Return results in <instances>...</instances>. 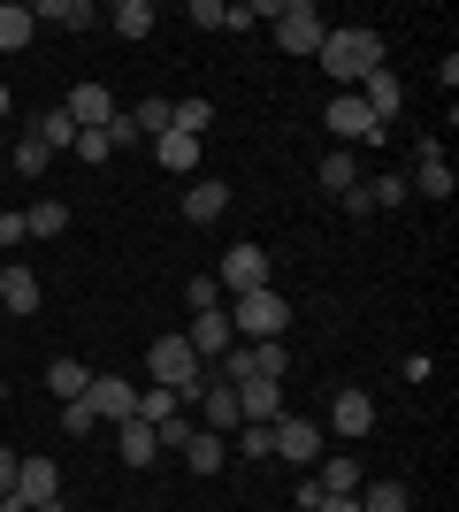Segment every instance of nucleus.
Listing matches in <instances>:
<instances>
[{"label": "nucleus", "mask_w": 459, "mask_h": 512, "mask_svg": "<svg viewBox=\"0 0 459 512\" xmlns=\"http://www.w3.org/2000/svg\"><path fill=\"white\" fill-rule=\"evenodd\" d=\"M115 444H123V459H131L138 474H146L153 459H161V436H153V428L138 421V413H131V421H115Z\"/></svg>", "instance_id": "obj_21"}, {"label": "nucleus", "mask_w": 459, "mask_h": 512, "mask_svg": "<svg viewBox=\"0 0 459 512\" xmlns=\"http://www.w3.org/2000/svg\"><path fill=\"white\" fill-rule=\"evenodd\" d=\"M199 428H215V436H230V428H238L245 421V413H238V390H230V383H215V375H207V383H199Z\"/></svg>", "instance_id": "obj_11"}, {"label": "nucleus", "mask_w": 459, "mask_h": 512, "mask_svg": "<svg viewBox=\"0 0 459 512\" xmlns=\"http://www.w3.org/2000/svg\"><path fill=\"white\" fill-rule=\"evenodd\" d=\"M8 490H16V451L0 444V497H8Z\"/></svg>", "instance_id": "obj_44"}, {"label": "nucleus", "mask_w": 459, "mask_h": 512, "mask_svg": "<svg viewBox=\"0 0 459 512\" xmlns=\"http://www.w3.org/2000/svg\"><path fill=\"white\" fill-rule=\"evenodd\" d=\"M31 8H16V0H0V54H16V46H31Z\"/></svg>", "instance_id": "obj_30"}, {"label": "nucleus", "mask_w": 459, "mask_h": 512, "mask_svg": "<svg viewBox=\"0 0 459 512\" xmlns=\"http://www.w3.org/2000/svg\"><path fill=\"white\" fill-rule=\"evenodd\" d=\"M39 306H46V291H39V276H31V268H0V314L31 321Z\"/></svg>", "instance_id": "obj_14"}, {"label": "nucleus", "mask_w": 459, "mask_h": 512, "mask_svg": "<svg viewBox=\"0 0 459 512\" xmlns=\"http://www.w3.org/2000/svg\"><path fill=\"white\" fill-rule=\"evenodd\" d=\"M230 459H253V467L276 459V421H238L230 428Z\"/></svg>", "instance_id": "obj_20"}, {"label": "nucleus", "mask_w": 459, "mask_h": 512, "mask_svg": "<svg viewBox=\"0 0 459 512\" xmlns=\"http://www.w3.org/2000/svg\"><path fill=\"white\" fill-rule=\"evenodd\" d=\"M31 23H62V31H92V23H100V8H92V0H39V8H31Z\"/></svg>", "instance_id": "obj_22"}, {"label": "nucleus", "mask_w": 459, "mask_h": 512, "mask_svg": "<svg viewBox=\"0 0 459 512\" xmlns=\"http://www.w3.org/2000/svg\"><path fill=\"white\" fill-rule=\"evenodd\" d=\"M131 123H138V138H169V100H138Z\"/></svg>", "instance_id": "obj_35"}, {"label": "nucleus", "mask_w": 459, "mask_h": 512, "mask_svg": "<svg viewBox=\"0 0 459 512\" xmlns=\"http://www.w3.org/2000/svg\"><path fill=\"white\" fill-rule=\"evenodd\" d=\"M146 367H153V383H161V390H176V406H199V383H207V367H199V352H192V337H184V329L153 337Z\"/></svg>", "instance_id": "obj_2"}, {"label": "nucleus", "mask_w": 459, "mask_h": 512, "mask_svg": "<svg viewBox=\"0 0 459 512\" xmlns=\"http://www.w3.org/2000/svg\"><path fill=\"white\" fill-rule=\"evenodd\" d=\"M192 413H169V421H161V428H153V436H161V451H184V444H192Z\"/></svg>", "instance_id": "obj_38"}, {"label": "nucleus", "mask_w": 459, "mask_h": 512, "mask_svg": "<svg viewBox=\"0 0 459 512\" xmlns=\"http://www.w3.org/2000/svg\"><path fill=\"white\" fill-rule=\"evenodd\" d=\"M406 192L437 199V207L452 199V161H444V146H437V138H421V146H414V176H406Z\"/></svg>", "instance_id": "obj_7"}, {"label": "nucleus", "mask_w": 459, "mask_h": 512, "mask_svg": "<svg viewBox=\"0 0 459 512\" xmlns=\"http://www.w3.org/2000/svg\"><path fill=\"white\" fill-rule=\"evenodd\" d=\"M238 413L245 421H284V383H238Z\"/></svg>", "instance_id": "obj_24"}, {"label": "nucleus", "mask_w": 459, "mask_h": 512, "mask_svg": "<svg viewBox=\"0 0 459 512\" xmlns=\"http://www.w3.org/2000/svg\"><path fill=\"white\" fill-rule=\"evenodd\" d=\"M406 199H414V192H406V176H360L337 207H345V214H383V207H406Z\"/></svg>", "instance_id": "obj_8"}, {"label": "nucleus", "mask_w": 459, "mask_h": 512, "mask_svg": "<svg viewBox=\"0 0 459 512\" xmlns=\"http://www.w3.org/2000/svg\"><path fill=\"white\" fill-rule=\"evenodd\" d=\"M153 161L169 176H199V138H184V130H169V138H153Z\"/></svg>", "instance_id": "obj_23"}, {"label": "nucleus", "mask_w": 459, "mask_h": 512, "mask_svg": "<svg viewBox=\"0 0 459 512\" xmlns=\"http://www.w3.org/2000/svg\"><path fill=\"white\" fill-rule=\"evenodd\" d=\"M276 459H291V467H314V459H322V428L299 421V413H284V421H276Z\"/></svg>", "instance_id": "obj_9"}, {"label": "nucleus", "mask_w": 459, "mask_h": 512, "mask_svg": "<svg viewBox=\"0 0 459 512\" xmlns=\"http://www.w3.org/2000/svg\"><path fill=\"white\" fill-rule=\"evenodd\" d=\"M31 138H39L46 153H54V146H77V123H69L62 107H46V115H39V130H31Z\"/></svg>", "instance_id": "obj_33"}, {"label": "nucleus", "mask_w": 459, "mask_h": 512, "mask_svg": "<svg viewBox=\"0 0 459 512\" xmlns=\"http://www.w3.org/2000/svg\"><path fill=\"white\" fill-rule=\"evenodd\" d=\"M352 490H360V459H345V451H337V459L322 467V497H352Z\"/></svg>", "instance_id": "obj_32"}, {"label": "nucleus", "mask_w": 459, "mask_h": 512, "mask_svg": "<svg viewBox=\"0 0 459 512\" xmlns=\"http://www.w3.org/2000/svg\"><path fill=\"white\" fill-rule=\"evenodd\" d=\"M352 497H360V512H406V505H414V497H406V482H360Z\"/></svg>", "instance_id": "obj_29"}, {"label": "nucleus", "mask_w": 459, "mask_h": 512, "mask_svg": "<svg viewBox=\"0 0 459 512\" xmlns=\"http://www.w3.org/2000/svg\"><path fill=\"white\" fill-rule=\"evenodd\" d=\"M314 62H322L329 85H360V77H375V69H383V31H368V23H337Z\"/></svg>", "instance_id": "obj_1"}, {"label": "nucleus", "mask_w": 459, "mask_h": 512, "mask_svg": "<svg viewBox=\"0 0 459 512\" xmlns=\"http://www.w3.org/2000/svg\"><path fill=\"white\" fill-rule=\"evenodd\" d=\"M0 115H8V85H0Z\"/></svg>", "instance_id": "obj_46"}, {"label": "nucleus", "mask_w": 459, "mask_h": 512, "mask_svg": "<svg viewBox=\"0 0 459 512\" xmlns=\"http://www.w3.org/2000/svg\"><path fill=\"white\" fill-rule=\"evenodd\" d=\"M322 39H329L322 8H314V0H284V16H276V46H284V54H322Z\"/></svg>", "instance_id": "obj_5"}, {"label": "nucleus", "mask_w": 459, "mask_h": 512, "mask_svg": "<svg viewBox=\"0 0 459 512\" xmlns=\"http://www.w3.org/2000/svg\"><path fill=\"white\" fill-rule=\"evenodd\" d=\"M85 406L100 413V421H131V413H138V390L123 383V375H92V383H85Z\"/></svg>", "instance_id": "obj_10"}, {"label": "nucleus", "mask_w": 459, "mask_h": 512, "mask_svg": "<svg viewBox=\"0 0 459 512\" xmlns=\"http://www.w3.org/2000/svg\"><path fill=\"white\" fill-rule=\"evenodd\" d=\"M92 428H100V413H92L85 398H69V406H62V436H77V444H85Z\"/></svg>", "instance_id": "obj_37"}, {"label": "nucleus", "mask_w": 459, "mask_h": 512, "mask_svg": "<svg viewBox=\"0 0 459 512\" xmlns=\"http://www.w3.org/2000/svg\"><path fill=\"white\" fill-rule=\"evenodd\" d=\"M0 398H8V383H0Z\"/></svg>", "instance_id": "obj_48"}, {"label": "nucleus", "mask_w": 459, "mask_h": 512, "mask_svg": "<svg viewBox=\"0 0 459 512\" xmlns=\"http://www.w3.org/2000/svg\"><path fill=\"white\" fill-rule=\"evenodd\" d=\"M16 497L31 512L54 505V497H62V467H54V459H16Z\"/></svg>", "instance_id": "obj_12"}, {"label": "nucleus", "mask_w": 459, "mask_h": 512, "mask_svg": "<svg viewBox=\"0 0 459 512\" xmlns=\"http://www.w3.org/2000/svg\"><path fill=\"white\" fill-rule=\"evenodd\" d=\"M222 314H230L238 344H268V337H284V329H291V299H284V291H245V299H230Z\"/></svg>", "instance_id": "obj_3"}, {"label": "nucleus", "mask_w": 459, "mask_h": 512, "mask_svg": "<svg viewBox=\"0 0 459 512\" xmlns=\"http://www.w3.org/2000/svg\"><path fill=\"white\" fill-rule=\"evenodd\" d=\"M314 512H360V497H322Z\"/></svg>", "instance_id": "obj_45"}, {"label": "nucleus", "mask_w": 459, "mask_h": 512, "mask_svg": "<svg viewBox=\"0 0 459 512\" xmlns=\"http://www.w3.org/2000/svg\"><path fill=\"white\" fill-rule=\"evenodd\" d=\"M184 306H192V314H215V306H222V283L215 276H192V283H184Z\"/></svg>", "instance_id": "obj_36"}, {"label": "nucleus", "mask_w": 459, "mask_h": 512, "mask_svg": "<svg viewBox=\"0 0 459 512\" xmlns=\"http://www.w3.org/2000/svg\"><path fill=\"white\" fill-rule=\"evenodd\" d=\"M184 337H192V352H199V367L207 360H222V352H230V344H238V329H230V314H192V329H184Z\"/></svg>", "instance_id": "obj_15"}, {"label": "nucleus", "mask_w": 459, "mask_h": 512, "mask_svg": "<svg viewBox=\"0 0 459 512\" xmlns=\"http://www.w3.org/2000/svg\"><path fill=\"white\" fill-rule=\"evenodd\" d=\"M329 428H337V436H368L375 428V398L368 390H337V398H329Z\"/></svg>", "instance_id": "obj_17"}, {"label": "nucleus", "mask_w": 459, "mask_h": 512, "mask_svg": "<svg viewBox=\"0 0 459 512\" xmlns=\"http://www.w3.org/2000/svg\"><path fill=\"white\" fill-rule=\"evenodd\" d=\"M169 413H184V406H176V390H161V383H153V390H138V421H146V428H161Z\"/></svg>", "instance_id": "obj_34"}, {"label": "nucleus", "mask_w": 459, "mask_h": 512, "mask_svg": "<svg viewBox=\"0 0 459 512\" xmlns=\"http://www.w3.org/2000/svg\"><path fill=\"white\" fill-rule=\"evenodd\" d=\"M322 123H329V138H337V146H383V123L368 115V100H360V92H329Z\"/></svg>", "instance_id": "obj_4"}, {"label": "nucleus", "mask_w": 459, "mask_h": 512, "mask_svg": "<svg viewBox=\"0 0 459 512\" xmlns=\"http://www.w3.org/2000/svg\"><path fill=\"white\" fill-rule=\"evenodd\" d=\"M23 230L31 237H62L69 230V199H31V207H23Z\"/></svg>", "instance_id": "obj_26"}, {"label": "nucleus", "mask_w": 459, "mask_h": 512, "mask_svg": "<svg viewBox=\"0 0 459 512\" xmlns=\"http://www.w3.org/2000/svg\"><path fill=\"white\" fill-rule=\"evenodd\" d=\"M62 115H69L77 130H108V123H115V92H108V85H77Z\"/></svg>", "instance_id": "obj_16"}, {"label": "nucleus", "mask_w": 459, "mask_h": 512, "mask_svg": "<svg viewBox=\"0 0 459 512\" xmlns=\"http://www.w3.org/2000/svg\"><path fill=\"white\" fill-rule=\"evenodd\" d=\"M108 146H138V123H131V107H115V123H108Z\"/></svg>", "instance_id": "obj_41"}, {"label": "nucleus", "mask_w": 459, "mask_h": 512, "mask_svg": "<svg viewBox=\"0 0 459 512\" xmlns=\"http://www.w3.org/2000/svg\"><path fill=\"white\" fill-rule=\"evenodd\" d=\"M352 92L368 100V115H375V123H391L398 107H406V92H398V77H391V69H375V77H360Z\"/></svg>", "instance_id": "obj_19"}, {"label": "nucleus", "mask_w": 459, "mask_h": 512, "mask_svg": "<svg viewBox=\"0 0 459 512\" xmlns=\"http://www.w3.org/2000/svg\"><path fill=\"white\" fill-rule=\"evenodd\" d=\"M184 467L207 482V474H222L230 467V436H215V428H192V444H184Z\"/></svg>", "instance_id": "obj_18"}, {"label": "nucleus", "mask_w": 459, "mask_h": 512, "mask_svg": "<svg viewBox=\"0 0 459 512\" xmlns=\"http://www.w3.org/2000/svg\"><path fill=\"white\" fill-rule=\"evenodd\" d=\"M23 237H31V230H23V207H8V214H0V245H23Z\"/></svg>", "instance_id": "obj_43"}, {"label": "nucleus", "mask_w": 459, "mask_h": 512, "mask_svg": "<svg viewBox=\"0 0 459 512\" xmlns=\"http://www.w3.org/2000/svg\"><path fill=\"white\" fill-rule=\"evenodd\" d=\"M108 130H77V161H108Z\"/></svg>", "instance_id": "obj_40"}, {"label": "nucleus", "mask_w": 459, "mask_h": 512, "mask_svg": "<svg viewBox=\"0 0 459 512\" xmlns=\"http://www.w3.org/2000/svg\"><path fill=\"white\" fill-rule=\"evenodd\" d=\"M222 16H230L222 0H192V23H207V31H222Z\"/></svg>", "instance_id": "obj_42"}, {"label": "nucleus", "mask_w": 459, "mask_h": 512, "mask_svg": "<svg viewBox=\"0 0 459 512\" xmlns=\"http://www.w3.org/2000/svg\"><path fill=\"white\" fill-rule=\"evenodd\" d=\"M46 161H54V153H46V146H39V138H16V169H23V176H39V169H46Z\"/></svg>", "instance_id": "obj_39"}, {"label": "nucleus", "mask_w": 459, "mask_h": 512, "mask_svg": "<svg viewBox=\"0 0 459 512\" xmlns=\"http://www.w3.org/2000/svg\"><path fill=\"white\" fill-rule=\"evenodd\" d=\"M85 383H92V367H77V360H54V367H46V390H54L62 406H69V398H85Z\"/></svg>", "instance_id": "obj_31"}, {"label": "nucleus", "mask_w": 459, "mask_h": 512, "mask_svg": "<svg viewBox=\"0 0 459 512\" xmlns=\"http://www.w3.org/2000/svg\"><path fill=\"white\" fill-rule=\"evenodd\" d=\"M352 184H360V161H352V146H329V153H322V192H329V199H345Z\"/></svg>", "instance_id": "obj_25"}, {"label": "nucleus", "mask_w": 459, "mask_h": 512, "mask_svg": "<svg viewBox=\"0 0 459 512\" xmlns=\"http://www.w3.org/2000/svg\"><path fill=\"white\" fill-rule=\"evenodd\" d=\"M284 375H291V344L284 337L253 344V383H284Z\"/></svg>", "instance_id": "obj_27"}, {"label": "nucleus", "mask_w": 459, "mask_h": 512, "mask_svg": "<svg viewBox=\"0 0 459 512\" xmlns=\"http://www.w3.org/2000/svg\"><path fill=\"white\" fill-rule=\"evenodd\" d=\"M215 283H222V299L268 291V253H261V245H230V253H222V268H215Z\"/></svg>", "instance_id": "obj_6"}, {"label": "nucleus", "mask_w": 459, "mask_h": 512, "mask_svg": "<svg viewBox=\"0 0 459 512\" xmlns=\"http://www.w3.org/2000/svg\"><path fill=\"white\" fill-rule=\"evenodd\" d=\"M184 222H199V230H207V222H222V214H230V184H222V176H192V192H184Z\"/></svg>", "instance_id": "obj_13"}, {"label": "nucleus", "mask_w": 459, "mask_h": 512, "mask_svg": "<svg viewBox=\"0 0 459 512\" xmlns=\"http://www.w3.org/2000/svg\"><path fill=\"white\" fill-rule=\"evenodd\" d=\"M0 153H8V138H0Z\"/></svg>", "instance_id": "obj_47"}, {"label": "nucleus", "mask_w": 459, "mask_h": 512, "mask_svg": "<svg viewBox=\"0 0 459 512\" xmlns=\"http://www.w3.org/2000/svg\"><path fill=\"white\" fill-rule=\"evenodd\" d=\"M100 23H115L123 39H146V31H153V0H115V8H108Z\"/></svg>", "instance_id": "obj_28"}]
</instances>
